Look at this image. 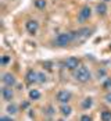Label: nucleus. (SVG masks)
I'll return each mask as SVG.
<instances>
[{
    "mask_svg": "<svg viewBox=\"0 0 111 121\" xmlns=\"http://www.w3.org/2000/svg\"><path fill=\"white\" fill-rule=\"evenodd\" d=\"M101 88H103V91H111V78L110 77H107V78H104L103 79V82H101Z\"/></svg>",
    "mask_w": 111,
    "mask_h": 121,
    "instance_id": "f3484780",
    "label": "nucleus"
},
{
    "mask_svg": "<svg viewBox=\"0 0 111 121\" xmlns=\"http://www.w3.org/2000/svg\"><path fill=\"white\" fill-rule=\"evenodd\" d=\"M43 114H46V116H49V117H53V116L56 114V109H54L51 104H49V106H46V107L43 109Z\"/></svg>",
    "mask_w": 111,
    "mask_h": 121,
    "instance_id": "a211bd4d",
    "label": "nucleus"
},
{
    "mask_svg": "<svg viewBox=\"0 0 111 121\" xmlns=\"http://www.w3.org/2000/svg\"><path fill=\"white\" fill-rule=\"evenodd\" d=\"M96 77H97V79H104V78H107V70L99 68L97 73H96Z\"/></svg>",
    "mask_w": 111,
    "mask_h": 121,
    "instance_id": "aec40b11",
    "label": "nucleus"
},
{
    "mask_svg": "<svg viewBox=\"0 0 111 121\" xmlns=\"http://www.w3.org/2000/svg\"><path fill=\"white\" fill-rule=\"evenodd\" d=\"M72 42H76L75 32H61V34H58L56 36V39L53 40V45L57 46V48H67Z\"/></svg>",
    "mask_w": 111,
    "mask_h": 121,
    "instance_id": "f257e3e1",
    "label": "nucleus"
},
{
    "mask_svg": "<svg viewBox=\"0 0 111 121\" xmlns=\"http://www.w3.org/2000/svg\"><path fill=\"white\" fill-rule=\"evenodd\" d=\"M79 121H93V118H92V116H89V114H82L81 118H79Z\"/></svg>",
    "mask_w": 111,
    "mask_h": 121,
    "instance_id": "5701e85b",
    "label": "nucleus"
},
{
    "mask_svg": "<svg viewBox=\"0 0 111 121\" xmlns=\"http://www.w3.org/2000/svg\"><path fill=\"white\" fill-rule=\"evenodd\" d=\"M1 82L3 85H6V86H15L17 84V78H15V75L11 73H4L1 75Z\"/></svg>",
    "mask_w": 111,
    "mask_h": 121,
    "instance_id": "423d86ee",
    "label": "nucleus"
},
{
    "mask_svg": "<svg viewBox=\"0 0 111 121\" xmlns=\"http://www.w3.org/2000/svg\"><path fill=\"white\" fill-rule=\"evenodd\" d=\"M28 97H29V100H39L40 97H42V93H40V91L39 89H29V92H28Z\"/></svg>",
    "mask_w": 111,
    "mask_h": 121,
    "instance_id": "4468645a",
    "label": "nucleus"
},
{
    "mask_svg": "<svg viewBox=\"0 0 111 121\" xmlns=\"http://www.w3.org/2000/svg\"><path fill=\"white\" fill-rule=\"evenodd\" d=\"M29 107V102H24V103H21V109L22 110H26Z\"/></svg>",
    "mask_w": 111,
    "mask_h": 121,
    "instance_id": "bb28decb",
    "label": "nucleus"
},
{
    "mask_svg": "<svg viewBox=\"0 0 111 121\" xmlns=\"http://www.w3.org/2000/svg\"><path fill=\"white\" fill-rule=\"evenodd\" d=\"M1 97H3V100L7 102V103H10L12 99H14V91H12L11 86L3 85V88H1Z\"/></svg>",
    "mask_w": 111,
    "mask_h": 121,
    "instance_id": "0eeeda50",
    "label": "nucleus"
},
{
    "mask_svg": "<svg viewBox=\"0 0 111 121\" xmlns=\"http://www.w3.org/2000/svg\"><path fill=\"white\" fill-rule=\"evenodd\" d=\"M100 120L101 121H111V110L110 109H104L100 113Z\"/></svg>",
    "mask_w": 111,
    "mask_h": 121,
    "instance_id": "dca6fc26",
    "label": "nucleus"
},
{
    "mask_svg": "<svg viewBox=\"0 0 111 121\" xmlns=\"http://www.w3.org/2000/svg\"><path fill=\"white\" fill-rule=\"evenodd\" d=\"M81 107L83 110H90L92 107H93V99L90 96L87 97H83L82 100H81Z\"/></svg>",
    "mask_w": 111,
    "mask_h": 121,
    "instance_id": "f8f14e48",
    "label": "nucleus"
},
{
    "mask_svg": "<svg viewBox=\"0 0 111 121\" xmlns=\"http://www.w3.org/2000/svg\"><path fill=\"white\" fill-rule=\"evenodd\" d=\"M25 82L26 85H29V86H32L33 84H36L37 82V73L35 70H28L26 74H25Z\"/></svg>",
    "mask_w": 111,
    "mask_h": 121,
    "instance_id": "1a4fd4ad",
    "label": "nucleus"
},
{
    "mask_svg": "<svg viewBox=\"0 0 111 121\" xmlns=\"http://www.w3.org/2000/svg\"><path fill=\"white\" fill-rule=\"evenodd\" d=\"M103 1H106V3H107V1H111V0H103Z\"/></svg>",
    "mask_w": 111,
    "mask_h": 121,
    "instance_id": "c85d7f7f",
    "label": "nucleus"
},
{
    "mask_svg": "<svg viewBox=\"0 0 111 121\" xmlns=\"http://www.w3.org/2000/svg\"><path fill=\"white\" fill-rule=\"evenodd\" d=\"M0 121H14V120H12V116H8L7 114V116H1L0 117Z\"/></svg>",
    "mask_w": 111,
    "mask_h": 121,
    "instance_id": "b1692460",
    "label": "nucleus"
},
{
    "mask_svg": "<svg viewBox=\"0 0 111 121\" xmlns=\"http://www.w3.org/2000/svg\"><path fill=\"white\" fill-rule=\"evenodd\" d=\"M90 36V29L89 28H81L78 31H75V38L76 40H85L86 38Z\"/></svg>",
    "mask_w": 111,
    "mask_h": 121,
    "instance_id": "9d476101",
    "label": "nucleus"
},
{
    "mask_svg": "<svg viewBox=\"0 0 111 121\" xmlns=\"http://www.w3.org/2000/svg\"><path fill=\"white\" fill-rule=\"evenodd\" d=\"M6 111H7L8 116H15V114L18 113V106H17L15 103L10 102V103L7 104V107H6Z\"/></svg>",
    "mask_w": 111,
    "mask_h": 121,
    "instance_id": "2eb2a0df",
    "label": "nucleus"
},
{
    "mask_svg": "<svg viewBox=\"0 0 111 121\" xmlns=\"http://www.w3.org/2000/svg\"><path fill=\"white\" fill-rule=\"evenodd\" d=\"M25 29L29 35H36L39 31V22L36 20H28L25 22Z\"/></svg>",
    "mask_w": 111,
    "mask_h": 121,
    "instance_id": "39448f33",
    "label": "nucleus"
},
{
    "mask_svg": "<svg viewBox=\"0 0 111 121\" xmlns=\"http://www.w3.org/2000/svg\"><path fill=\"white\" fill-rule=\"evenodd\" d=\"M51 65H53V63H50V61H46V63H43V67H45L46 70H49V71L51 70V68H53Z\"/></svg>",
    "mask_w": 111,
    "mask_h": 121,
    "instance_id": "a878e982",
    "label": "nucleus"
},
{
    "mask_svg": "<svg viewBox=\"0 0 111 121\" xmlns=\"http://www.w3.org/2000/svg\"><path fill=\"white\" fill-rule=\"evenodd\" d=\"M35 7H36L37 10H45L46 7H47V1L46 0H35Z\"/></svg>",
    "mask_w": 111,
    "mask_h": 121,
    "instance_id": "6ab92c4d",
    "label": "nucleus"
},
{
    "mask_svg": "<svg viewBox=\"0 0 111 121\" xmlns=\"http://www.w3.org/2000/svg\"><path fill=\"white\" fill-rule=\"evenodd\" d=\"M58 113L61 114L64 118H65V117H70V116L72 114V107L70 106V103H68V104H60V107H58Z\"/></svg>",
    "mask_w": 111,
    "mask_h": 121,
    "instance_id": "9b49d317",
    "label": "nucleus"
},
{
    "mask_svg": "<svg viewBox=\"0 0 111 121\" xmlns=\"http://www.w3.org/2000/svg\"><path fill=\"white\" fill-rule=\"evenodd\" d=\"M90 17H92V9H90L89 6H83V7L81 9V11L78 13V21H81V22L89 20Z\"/></svg>",
    "mask_w": 111,
    "mask_h": 121,
    "instance_id": "6e6552de",
    "label": "nucleus"
},
{
    "mask_svg": "<svg viewBox=\"0 0 111 121\" xmlns=\"http://www.w3.org/2000/svg\"><path fill=\"white\" fill-rule=\"evenodd\" d=\"M72 100V93L68 89H60L56 95V102L60 104H68Z\"/></svg>",
    "mask_w": 111,
    "mask_h": 121,
    "instance_id": "7ed1b4c3",
    "label": "nucleus"
},
{
    "mask_svg": "<svg viewBox=\"0 0 111 121\" xmlns=\"http://www.w3.org/2000/svg\"><path fill=\"white\" fill-rule=\"evenodd\" d=\"M74 78L79 84H86L92 79V73L86 65H81L79 68H76L74 71Z\"/></svg>",
    "mask_w": 111,
    "mask_h": 121,
    "instance_id": "f03ea898",
    "label": "nucleus"
},
{
    "mask_svg": "<svg viewBox=\"0 0 111 121\" xmlns=\"http://www.w3.org/2000/svg\"><path fill=\"white\" fill-rule=\"evenodd\" d=\"M108 11V9H107V4H106V1H101L99 3L97 6H96V14L100 15V17H103V15H106Z\"/></svg>",
    "mask_w": 111,
    "mask_h": 121,
    "instance_id": "ddd939ff",
    "label": "nucleus"
},
{
    "mask_svg": "<svg viewBox=\"0 0 111 121\" xmlns=\"http://www.w3.org/2000/svg\"><path fill=\"white\" fill-rule=\"evenodd\" d=\"M56 121H65V118H64V117H62V118H57Z\"/></svg>",
    "mask_w": 111,
    "mask_h": 121,
    "instance_id": "cd10ccee",
    "label": "nucleus"
},
{
    "mask_svg": "<svg viewBox=\"0 0 111 121\" xmlns=\"http://www.w3.org/2000/svg\"><path fill=\"white\" fill-rule=\"evenodd\" d=\"M104 100H106L108 104H111V91H108V92L106 93V96H104Z\"/></svg>",
    "mask_w": 111,
    "mask_h": 121,
    "instance_id": "393cba45",
    "label": "nucleus"
},
{
    "mask_svg": "<svg viewBox=\"0 0 111 121\" xmlns=\"http://www.w3.org/2000/svg\"><path fill=\"white\" fill-rule=\"evenodd\" d=\"M82 64H81V60L78 59V57H74V56H71V57H68L67 60L64 61V68H67V70H70V71H75L76 68H79Z\"/></svg>",
    "mask_w": 111,
    "mask_h": 121,
    "instance_id": "20e7f679",
    "label": "nucleus"
},
{
    "mask_svg": "<svg viewBox=\"0 0 111 121\" xmlns=\"http://www.w3.org/2000/svg\"><path fill=\"white\" fill-rule=\"evenodd\" d=\"M8 63H10V56H7V54L1 56V59H0V64H1L3 67H6Z\"/></svg>",
    "mask_w": 111,
    "mask_h": 121,
    "instance_id": "4be33fe9",
    "label": "nucleus"
},
{
    "mask_svg": "<svg viewBox=\"0 0 111 121\" xmlns=\"http://www.w3.org/2000/svg\"><path fill=\"white\" fill-rule=\"evenodd\" d=\"M37 82L39 84H46L47 82V75L45 73H37Z\"/></svg>",
    "mask_w": 111,
    "mask_h": 121,
    "instance_id": "412c9836",
    "label": "nucleus"
}]
</instances>
